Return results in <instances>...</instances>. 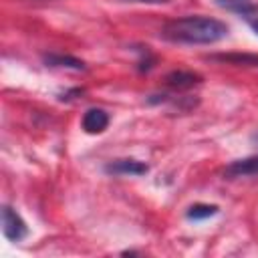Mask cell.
I'll return each instance as SVG.
<instances>
[{
	"instance_id": "obj_1",
	"label": "cell",
	"mask_w": 258,
	"mask_h": 258,
	"mask_svg": "<svg viewBox=\"0 0 258 258\" xmlns=\"http://www.w3.org/2000/svg\"><path fill=\"white\" fill-rule=\"evenodd\" d=\"M161 36L179 44H214L228 36V26L210 16H183L169 20L161 28Z\"/></svg>"
},
{
	"instance_id": "obj_2",
	"label": "cell",
	"mask_w": 258,
	"mask_h": 258,
	"mask_svg": "<svg viewBox=\"0 0 258 258\" xmlns=\"http://www.w3.org/2000/svg\"><path fill=\"white\" fill-rule=\"evenodd\" d=\"M2 232L10 242H20L28 236V228L24 220L10 206H2Z\"/></svg>"
},
{
	"instance_id": "obj_3",
	"label": "cell",
	"mask_w": 258,
	"mask_h": 258,
	"mask_svg": "<svg viewBox=\"0 0 258 258\" xmlns=\"http://www.w3.org/2000/svg\"><path fill=\"white\" fill-rule=\"evenodd\" d=\"M105 171L113 175H145L149 171V165L137 159H115L105 165Z\"/></svg>"
},
{
	"instance_id": "obj_4",
	"label": "cell",
	"mask_w": 258,
	"mask_h": 258,
	"mask_svg": "<svg viewBox=\"0 0 258 258\" xmlns=\"http://www.w3.org/2000/svg\"><path fill=\"white\" fill-rule=\"evenodd\" d=\"M202 83V75L194 71H171L165 75V85L175 91H185Z\"/></svg>"
},
{
	"instance_id": "obj_5",
	"label": "cell",
	"mask_w": 258,
	"mask_h": 258,
	"mask_svg": "<svg viewBox=\"0 0 258 258\" xmlns=\"http://www.w3.org/2000/svg\"><path fill=\"white\" fill-rule=\"evenodd\" d=\"M224 175H226L228 179H234V177H248V175H258V155H252V157H246V159L232 161V163L224 169Z\"/></svg>"
},
{
	"instance_id": "obj_6",
	"label": "cell",
	"mask_w": 258,
	"mask_h": 258,
	"mask_svg": "<svg viewBox=\"0 0 258 258\" xmlns=\"http://www.w3.org/2000/svg\"><path fill=\"white\" fill-rule=\"evenodd\" d=\"M109 125V115L103 109H89L83 115V131L85 133H103Z\"/></svg>"
},
{
	"instance_id": "obj_7",
	"label": "cell",
	"mask_w": 258,
	"mask_h": 258,
	"mask_svg": "<svg viewBox=\"0 0 258 258\" xmlns=\"http://www.w3.org/2000/svg\"><path fill=\"white\" fill-rule=\"evenodd\" d=\"M42 60L46 67H58V69H73V71H85L87 64L71 54H58V52H46L42 54Z\"/></svg>"
},
{
	"instance_id": "obj_8",
	"label": "cell",
	"mask_w": 258,
	"mask_h": 258,
	"mask_svg": "<svg viewBox=\"0 0 258 258\" xmlns=\"http://www.w3.org/2000/svg\"><path fill=\"white\" fill-rule=\"evenodd\" d=\"M210 58L238 67H258V54H250V52H222V54H212Z\"/></svg>"
},
{
	"instance_id": "obj_9",
	"label": "cell",
	"mask_w": 258,
	"mask_h": 258,
	"mask_svg": "<svg viewBox=\"0 0 258 258\" xmlns=\"http://www.w3.org/2000/svg\"><path fill=\"white\" fill-rule=\"evenodd\" d=\"M218 210L220 208L214 206V204H194V206L187 208L185 216H187V220H206V218L216 216Z\"/></svg>"
},
{
	"instance_id": "obj_10",
	"label": "cell",
	"mask_w": 258,
	"mask_h": 258,
	"mask_svg": "<svg viewBox=\"0 0 258 258\" xmlns=\"http://www.w3.org/2000/svg\"><path fill=\"white\" fill-rule=\"evenodd\" d=\"M127 2H143V4H165L169 0H127Z\"/></svg>"
},
{
	"instance_id": "obj_11",
	"label": "cell",
	"mask_w": 258,
	"mask_h": 258,
	"mask_svg": "<svg viewBox=\"0 0 258 258\" xmlns=\"http://www.w3.org/2000/svg\"><path fill=\"white\" fill-rule=\"evenodd\" d=\"M250 26H252V30L258 34V20H252V22H250Z\"/></svg>"
}]
</instances>
